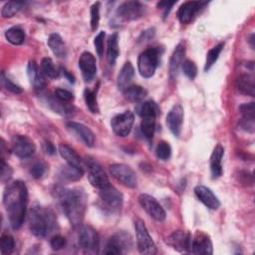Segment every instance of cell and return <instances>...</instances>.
Returning <instances> with one entry per match:
<instances>
[{
    "label": "cell",
    "instance_id": "6da1fadb",
    "mask_svg": "<svg viewBox=\"0 0 255 255\" xmlns=\"http://www.w3.org/2000/svg\"><path fill=\"white\" fill-rule=\"evenodd\" d=\"M3 204L11 227L19 229L24 222L27 212L28 189L26 184L21 180L9 183L3 192Z\"/></svg>",
    "mask_w": 255,
    "mask_h": 255
},
{
    "label": "cell",
    "instance_id": "7a4b0ae2",
    "mask_svg": "<svg viewBox=\"0 0 255 255\" xmlns=\"http://www.w3.org/2000/svg\"><path fill=\"white\" fill-rule=\"evenodd\" d=\"M59 204L74 227L82 224L87 209V194L82 188L58 187L55 190Z\"/></svg>",
    "mask_w": 255,
    "mask_h": 255
},
{
    "label": "cell",
    "instance_id": "3957f363",
    "mask_svg": "<svg viewBox=\"0 0 255 255\" xmlns=\"http://www.w3.org/2000/svg\"><path fill=\"white\" fill-rule=\"evenodd\" d=\"M28 226L34 236L45 238L57 228V218L51 208L33 205L28 213Z\"/></svg>",
    "mask_w": 255,
    "mask_h": 255
},
{
    "label": "cell",
    "instance_id": "277c9868",
    "mask_svg": "<svg viewBox=\"0 0 255 255\" xmlns=\"http://www.w3.org/2000/svg\"><path fill=\"white\" fill-rule=\"evenodd\" d=\"M159 60V51L156 48H148L141 52L137 59V69L141 77L150 78L153 76Z\"/></svg>",
    "mask_w": 255,
    "mask_h": 255
},
{
    "label": "cell",
    "instance_id": "5b68a950",
    "mask_svg": "<svg viewBox=\"0 0 255 255\" xmlns=\"http://www.w3.org/2000/svg\"><path fill=\"white\" fill-rule=\"evenodd\" d=\"M100 200L105 211L116 213L122 208L124 197L116 187L109 184L100 189Z\"/></svg>",
    "mask_w": 255,
    "mask_h": 255
},
{
    "label": "cell",
    "instance_id": "8992f818",
    "mask_svg": "<svg viewBox=\"0 0 255 255\" xmlns=\"http://www.w3.org/2000/svg\"><path fill=\"white\" fill-rule=\"evenodd\" d=\"M134 228L136 234V245L138 252L144 255H153L157 252L156 246L141 219H135Z\"/></svg>",
    "mask_w": 255,
    "mask_h": 255
},
{
    "label": "cell",
    "instance_id": "52a82bcc",
    "mask_svg": "<svg viewBox=\"0 0 255 255\" xmlns=\"http://www.w3.org/2000/svg\"><path fill=\"white\" fill-rule=\"evenodd\" d=\"M146 7L138 1H126L120 4L116 11V17L121 21H133L145 14Z\"/></svg>",
    "mask_w": 255,
    "mask_h": 255
},
{
    "label": "cell",
    "instance_id": "ba28073f",
    "mask_svg": "<svg viewBox=\"0 0 255 255\" xmlns=\"http://www.w3.org/2000/svg\"><path fill=\"white\" fill-rule=\"evenodd\" d=\"M132 247V240L126 231H118L107 242L104 253L106 254H123Z\"/></svg>",
    "mask_w": 255,
    "mask_h": 255
},
{
    "label": "cell",
    "instance_id": "9c48e42d",
    "mask_svg": "<svg viewBox=\"0 0 255 255\" xmlns=\"http://www.w3.org/2000/svg\"><path fill=\"white\" fill-rule=\"evenodd\" d=\"M85 165L88 171L89 181L94 187L102 189L110 184L106 171L97 160L89 157L86 159Z\"/></svg>",
    "mask_w": 255,
    "mask_h": 255
},
{
    "label": "cell",
    "instance_id": "30bf717a",
    "mask_svg": "<svg viewBox=\"0 0 255 255\" xmlns=\"http://www.w3.org/2000/svg\"><path fill=\"white\" fill-rule=\"evenodd\" d=\"M109 169L112 176L125 186L129 188H134L136 186V174L130 166L124 163H114L110 165Z\"/></svg>",
    "mask_w": 255,
    "mask_h": 255
},
{
    "label": "cell",
    "instance_id": "8fae6325",
    "mask_svg": "<svg viewBox=\"0 0 255 255\" xmlns=\"http://www.w3.org/2000/svg\"><path fill=\"white\" fill-rule=\"evenodd\" d=\"M138 202L142 209L155 221L161 222L165 219V210L153 196L146 193H142L138 196Z\"/></svg>",
    "mask_w": 255,
    "mask_h": 255
},
{
    "label": "cell",
    "instance_id": "7c38bea8",
    "mask_svg": "<svg viewBox=\"0 0 255 255\" xmlns=\"http://www.w3.org/2000/svg\"><path fill=\"white\" fill-rule=\"evenodd\" d=\"M134 121L133 114L129 111L118 114L111 120V127L113 131L119 136H127L132 128Z\"/></svg>",
    "mask_w": 255,
    "mask_h": 255
},
{
    "label": "cell",
    "instance_id": "4fadbf2b",
    "mask_svg": "<svg viewBox=\"0 0 255 255\" xmlns=\"http://www.w3.org/2000/svg\"><path fill=\"white\" fill-rule=\"evenodd\" d=\"M79 244L88 252H97L100 246L98 232L89 225H83L79 231Z\"/></svg>",
    "mask_w": 255,
    "mask_h": 255
},
{
    "label": "cell",
    "instance_id": "5bb4252c",
    "mask_svg": "<svg viewBox=\"0 0 255 255\" xmlns=\"http://www.w3.org/2000/svg\"><path fill=\"white\" fill-rule=\"evenodd\" d=\"M12 150L20 158L30 157L36 150L35 143L26 135L16 134L12 137Z\"/></svg>",
    "mask_w": 255,
    "mask_h": 255
},
{
    "label": "cell",
    "instance_id": "9a60e30c",
    "mask_svg": "<svg viewBox=\"0 0 255 255\" xmlns=\"http://www.w3.org/2000/svg\"><path fill=\"white\" fill-rule=\"evenodd\" d=\"M184 112L180 105H174L166 116V125L172 134L176 137L180 135L181 126L183 123Z\"/></svg>",
    "mask_w": 255,
    "mask_h": 255
},
{
    "label": "cell",
    "instance_id": "2e32d148",
    "mask_svg": "<svg viewBox=\"0 0 255 255\" xmlns=\"http://www.w3.org/2000/svg\"><path fill=\"white\" fill-rule=\"evenodd\" d=\"M79 68L86 82H91L97 73L96 58L90 52H84L79 58Z\"/></svg>",
    "mask_w": 255,
    "mask_h": 255
},
{
    "label": "cell",
    "instance_id": "e0dca14e",
    "mask_svg": "<svg viewBox=\"0 0 255 255\" xmlns=\"http://www.w3.org/2000/svg\"><path fill=\"white\" fill-rule=\"evenodd\" d=\"M192 237L189 233L176 230L167 237V244L179 252H190Z\"/></svg>",
    "mask_w": 255,
    "mask_h": 255
},
{
    "label": "cell",
    "instance_id": "ac0fdd59",
    "mask_svg": "<svg viewBox=\"0 0 255 255\" xmlns=\"http://www.w3.org/2000/svg\"><path fill=\"white\" fill-rule=\"evenodd\" d=\"M206 2L187 1L184 2L177 11V18L182 24H188L194 18L195 14L204 6Z\"/></svg>",
    "mask_w": 255,
    "mask_h": 255
},
{
    "label": "cell",
    "instance_id": "d6986e66",
    "mask_svg": "<svg viewBox=\"0 0 255 255\" xmlns=\"http://www.w3.org/2000/svg\"><path fill=\"white\" fill-rule=\"evenodd\" d=\"M27 75H28L31 85L33 86V88L36 92H41L46 88V86H47L46 77L43 74L42 70L39 69V67L35 61H30L28 63Z\"/></svg>",
    "mask_w": 255,
    "mask_h": 255
},
{
    "label": "cell",
    "instance_id": "ffe728a7",
    "mask_svg": "<svg viewBox=\"0 0 255 255\" xmlns=\"http://www.w3.org/2000/svg\"><path fill=\"white\" fill-rule=\"evenodd\" d=\"M190 252L200 255L212 254L213 247L210 238L203 232H197L191 240Z\"/></svg>",
    "mask_w": 255,
    "mask_h": 255
},
{
    "label": "cell",
    "instance_id": "44dd1931",
    "mask_svg": "<svg viewBox=\"0 0 255 255\" xmlns=\"http://www.w3.org/2000/svg\"><path fill=\"white\" fill-rule=\"evenodd\" d=\"M194 193L199 201H201L207 208L216 210L220 206V201L218 197L213 193L210 188L204 185H197L194 188Z\"/></svg>",
    "mask_w": 255,
    "mask_h": 255
},
{
    "label": "cell",
    "instance_id": "7402d4cb",
    "mask_svg": "<svg viewBox=\"0 0 255 255\" xmlns=\"http://www.w3.org/2000/svg\"><path fill=\"white\" fill-rule=\"evenodd\" d=\"M67 128L73 133H75L79 138L83 140V142L88 146H93L95 143V134L94 132L85 125L76 123V122H69L67 123Z\"/></svg>",
    "mask_w": 255,
    "mask_h": 255
},
{
    "label": "cell",
    "instance_id": "603a6c76",
    "mask_svg": "<svg viewBox=\"0 0 255 255\" xmlns=\"http://www.w3.org/2000/svg\"><path fill=\"white\" fill-rule=\"evenodd\" d=\"M184 55H185V47L183 44H178L171 57H170V60H169V69H168V72H169V78L171 81L175 80L177 74H178V71H179V68L181 67V64L182 62L184 61Z\"/></svg>",
    "mask_w": 255,
    "mask_h": 255
},
{
    "label": "cell",
    "instance_id": "cb8c5ba5",
    "mask_svg": "<svg viewBox=\"0 0 255 255\" xmlns=\"http://www.w3.org/2000/svg\"><path fill=\"white\" fill-rule=\"evenodd\" d=\"M224 155V147L221 144H217L210 156V172L212 178H218L223 173L222 157Z\"/></svg>",
    "mask_w": 255,
    "mask_h": 255
},
{
    "label": "cell",
    "instance_id": "d4e9b609",
    "mask_svg": "<svg viewBox=\"0 0 255 255\" xmlns=\"http://www.w3.org/2000/svg\"><path fill=\"white\" fill-rule=\"evenodd\" d=\"M58 151L68 164L73 165L78 168H81V169H84V164H83L82 158L77 153V151L74 148H72L70 145H68L66 143H60L58 146Z\"/></svg>",
    "mask_w": 255,
    "mask_h": 255
},
{
    "label": "cell",
    "instance_id": "484cf974",
    "mask_svg": "<svg viewBox=\"0 0 255 255\" xmlns=\"http://www.w3.org/2000/svg\"><path fill=\"white\" fill-rule=\"evenodd\" d=\"M237 90L246 96L254 97L255 95V82L251 74H242L236 79Z\"/></svg>",
    "mask_w": 255,
    "mask_h": 255
},
{
    "label": "cell",
    "instance_id": "4316f807",
    "mask_svg": "<svg viewBox=\"0 0 255 255\" xmlns=\"http://www.w3.org/2000/svg\"><path fill=\"white\" fill-rule=\"evenodd\" d=\"M133 75H134V69L131 63L130 62L125 63L117 78V85L119 90L124 92L129 86Z\"/></svg>",
    "mask_w": 255,
    "mask_h": 255
},
{
    "label": "cell",
    "instance_id": "83f0119b",
    "mask_svg": "<svg viewBox=\"0 0 255 255\" xmlns=\"http://www.w3.org/2000/svg\"><path fill=\"white\" fill-rule=\"evenodd\" d=\"M48 46L50 47L53 54L58 58H66L67 56V47L63 39L59 34L53 33L48 38Z\"/></svg>",
    "mask_w": 255,
    "mask_h": 255
},
{
    "label": "cell",
    "instance_id": "f1b7e54d",
    "mask_svg": "<svg viewBox=\"0 0 255 255\" xmlns=\"http://www.w3.org/2000/svg\"><path fill=\"white\" fill-rule=\"evenodd\" d=\"M135 112L140 118H156L160 110L157 106V104L153 101H145L140 104H138L135 107Z\"/></svg>",
    "mask_w": 255,
    "mask_h": 255
},
{
    "label": "cell",
    "instance_id": "f546056e",
    "mask_svg": "<svg viewBox=\"0 0 255 255\" xmlns=\"http://www.w3.org/2000/svg\"><path fill=\"white\" fill-rule=\"evenodd\" d=\"M48 106L55 112L62 116H71L74 112V107L71 103H66L58 98H56L54 95L47 98Z\"/></svg>",
    "mask_w": 255,
    "mask_h": 255
},
{
    "label": "cell",
    "instance_id": "4dcf8cb0",
    "mask_svg": "<svg viewBox=\"0 0 255 255\" xmlns=\"http://www.w3.org/2000/svg\"><path fill=\"white\" fill-rule=\"evenodd\" d=\"M119 34L113 33L107 42V58L111 65H114L119 57Z\"/></svg>",
    "mask_w": 255,
    "mask_h": 255
},
{
    "label": "cell",
    "instance_id": "1f68e13d",
    "mask_svg": "<svg viewBox=\"0 0 255 255\" xmlns=\"http://www.w3.org/2000/svg\"><path fill=\"white\" fill-rule=\"evenodd\" d=\"M124 95L127 100L133 103H138L146 97L147 92L138 85H130L124 91Z\"/></svg>",
    "mask_w": 255,
    "mask_h": 255
},
{
    "label": "cell",
    "instance_id": "d6a6232c",
    "mask_svg": "<svg viewBox=\"0 0 255 255\" xmlns=\"http://www.w3.org/2000/svg\"><path fill=\"white\" fill-rule=\"evenodd\" d=\"M84 174V169L75 167L73 165L67 164L65 166H62L59 172L60 177L63 180H67V181H76L79 180Z\"/></svg>",
    "mask_w": 255,
    "mask_h": 255
},
{
    "label": "cell",
    "instance_id": "836d02e7",
    "mask_svg": "<svg viewBox=\"0 0 255 255\" xmlns=\"http://www.w3.org/2000/svg\"><path fill=\"white\" fill-rule=\"evenodd\" d=\"M5 37L7 41L13 45H22L25 41L24 30L18 26L9 28L5 32Z\"/></svg>",
    "mask_w": 255,
    "mask_h": 255
},
{
    "label": "cell",
    "instance_id": "e575fe53",
    "mask_svg": "<svg viewBox=\"0 0 255 255\" xmlns=\"http://www.w3.org/2000/svg\"><path fill=\"white\" fill-rule=\"evenodd\" d=\"M41 70L45 77L50 78V79H56L60 75V70L55 66L54 62L52 61L51 58H43L41 61Z\"/></svg>",
    "mask_w": 255,
    "mask_h": 255
},
{
    "label": "cell",
    "instance_id": "d590c367",
    "mask_svg": "<svg viewBox=\"0 0 255 255\" xmlns=\"http://www.w3.org/2000/svg\"><path fill=\"white\" fill-rule=\"evenodd\" d=\"M224 44L223 43H219L216 46H214L213 48H211L207 54H206V61H205V65H204V71L207 72L210 70V68L215 64V62L217 61L221 51L223 50Z\"/></svg>",
    "mask_w": 255,
    "mask_h": 255
},
{
    "label": "cell",
    "instance_id": "8d00e7d4",
    "mask_svg": "<svg viewBox=\"0 0 255 255\" xmlns=\"http://www.w3.org/2000/svg\"><path fill=\"white\" fill-rule=\"evenodd\" d=\"M24 6L23 2L19 1H8L4 4L1 10V15L3 18H11L16 15Z\"/></svg>",
    "mask_w": 255,
    "mask_h": 255
},
{
    "label": "cell",
    "instance_id": "74e56055",
    "mask_svg": "<svg viewBox=\"0 0 255 255\" xmlns=\"http://www.w3.org/2000/svg\"><path fill=\"white\" fill-rule=\"evenodd\" d=\"M140 129L144 137L150 140L155 131V118H143L140 123Z\"/></svg>",
    "mask_w": 255,
    "mask_h": 255
},
{
    "label": "cell",
    "instance_id": "f35d334b",
    "mask_svg": "<svg viewBox=\"0 0 255 255\" xmlns=\"http://www.w3.org/2000/svg\"><path fill=\"white\" fill-rule=\"evenodd\" d=\"M84 98L86 105L88 109L93 113L97 114L99 113V106H98V100H97V92L96 90H90L86 89L84 91Z\"/></svg>",
    "mask_w": 255,
    "mask_h": 255
},
{
    "label": "cell",
    "instance_id": "ab89813d",
    "mask_svg": "<svg viewBox=\"0 0 255 255\" xmlns=\"http://www.w3.org/2000/svg\"><path fill=\"white\" fill-rule=\"evenodd\" d=\"M156 156L161 160H167L171 155V147L167 141L161 140L157 143L155 148Z\"/></svg>",
    "mask_w": 255,
    "mask_h": 255
},
{
    "label": "cell",
    "instance_id": "60d3db41",
    "mask_svg": "<svg viewBox=\"0 0 255 255\" xmlns=\"http://www.w3.org/2000/svg\"><path fill=\"white\" fill-rule=\"evenodd\" d=\"M15 248V241L11 235H3L0 242V250L2 254H11Z\"/></svg>",
    "mask_w": 255,
    "mask_h": 255
},
{
    "label": "cell",
    "instance_id": "b9f144b4",
    "mask_svg": "<svg viewBox=\"0 0 255 255\" xmlns=\"http://www.w3.org/2000/svg\"><path fill=\"white\" fill-rule=\"evenodd\" d=\"M48 169L47 164L42 161V160H38L36 161L30 168V174L32 177H34L35 179H39L41 177H43V175L46 173Z\"/></svg>",
    "mask_w": 255,
    "mask_h": 255
},
{
    "label": "cell",
    "instance_id": "7bdbcfd3",
    "mask_svg": "<svg viewBox=\"0 0 255 255\" xmlns=\"http://www.w3.org/2000/svg\"><path fill=\"white\" fill-rule=\"evenodd\" d=\"M181 69L184 75L190 80H193L197 75V67L195 63L191 60H184L181 64Z\"/></svg>",
    "mask_w": 255,
    "mask_h": 255
},
{
    "label": "cell",
    "instance_id": "ee69618b",
    "mask_svg": "<svg viewBox=\"0 0 255 255\" xmlns=\"http://www.w3.org/2000/svg\"><path fill=\"white\" fill-rule=\"evenodd\" d=\"M100 8H101V3L100 2H95L90 9L91 13V28L93 31H96L99 27V22H100Z\"/></svg>",
    "mask_w": 255,
    "mask_h": 255
},
{
    "label": "cell",
    "instance_id": "f6af8a7d",
    "mask_svg": "<svg viewBox=\"0 0 255 255\" xmlns=\"http://www.w3.org/2000/svg\"><path fill=\"white\" fill-rule=\"evenodd\" d=\"M1 83H2V86L9 92L11 93H14V94H21L23 92L22 88L15 84L14 82H12L9 78H7L4 74V72L1 73Z\"/></svg>",
    "mask_w": 255,
    "mask_h": 255
},
{
    "label": "cell",
    "instance_id": "bcb514c9",
    "mask_svg": "<svg viewBox=\"0 0 255 255\" xmlns=\"http://www.w3.org/2000/svg\"><path fill=\"white\" fill-rule=\"evenodd\" d=\"M105 37H106V33L104 31H101V32L98 33V35L94 39V45H95V48H96V52H97V54L100 58H102L103 55H104Z\"/></svg>",
    "mask_w": 255,
    "mask_h": 255
},
{
    "label": "cell",
    "instance_id": "7dc6e473",
    "mask_svg": "<svg viewBox=\"0 0 255 255\" xmlns=\"http://www.w3.org/2000/svg\"><path fill=\"white\" fill-rule=\"evenodd\" d=\"M239 127L243 130L253 133L254 128H255V119L253 118H244L242 117L239 121Z\"/></svg>",
    "mask_w": 255,
    "mask_h": 255
},
{
    "label": "cell",
    "instance_id": "c3c4849f",
    "mask_svg": "<svg viewBox=\"0 0 255 255\" xmlns=\"http://www.w3.org/2000/svg\"><path fill=\"white\" fill-rule=\"evenodd\" d=\"M239 111L244 118H253L255 119V107L254 103H245L239 107Z\"/></svg>",
    "mask_w": 255,
    "mask_h": 255
},
{
    "label": "cell",
    "instance_id": "681fc988",
    "mask_svg": "<svg viewBox=\"0 0 255 255\" xmlns=\"http://www.w3.org/2000/svg\"><path fill=\"white\" fill-rule=\"evenodd\" d=\"M13 174L12 167L5 162L4 158H2V165H1V182L6 183L10 180Z\"/></svg>",
    "mask_w": 255,
    "mask_h": 255
},
{
    "label": "cell",
    "instance_id": "f907efd6",
    "mask_svg": "<svg viewBox=\"0 0 255 255\" xmlns=\"http://www.w3.org/2000/svg\"><path fill=\"white\" fill-rule=\"evenodd\" d=\"M54 96L66 103H71L74 100V95L70 91L65 89H56L54 92Z\"/></svg>",
    "mask_w": 255,
    "mask_h": 255
},
{
    "label": "cell",
    "instance_id": "816d5d0a",
    "mask_svg": "<svg viewBox=\"0 0 255 255\" xmlns=\"http://www.w3.org/2000/svg\"><path fill=\"white\" fill-rule=\"evenodd\" d=\"M50 245L54 250H60L65 247L66 239L61 235H55L50 240Z\"/></svg>",
    "mask_w": 255,
    "mask_h": 255
},
{
    "label": "cell",
    "instance_id": "f5cc1de1",
    "mask_svg": "<svg viewBox=\"0 0 255 255\" xmlns=\"http://www.w3.org/2000/svg\"><path fill=\"white\" fill-rule=\"evenodd\" d=\"M175 3H176L175 1H171V2H169V1H161V2L157 3V7H158V8H162V9L164 10V13H163L164 18L168 15V13H169L171 7H172Z\"/></svg>",
    "mask_w": 255,
    "mask_h": 255
},
{
    "label": "cell",
    "instance_id": "db71d44e",
    "mask_svg": "<svg viewBox=\"0 0 255 255\" xmlns=\"http://www.w3.org/2000/svg\"><path fill=\"white\" fill-rule=\"evenodd\" d=\"M44 149L48 154H54L56 152V148L51 141H46L44 143Z\"/></svg>",
    "mask_w": 255,
    "mask_h": 255
},
{
    "label": "cell",
    "instance_id": "11a10c76",
    "mask_svg": "<svg viewBox=\"0 0 255 255\" xmlns=\"http://www.w3.org/2000/svg\"><path fill=\"white\" fill-rule=\"evenodd\" d=\"M153 35H154V29H148L141 34V37H142V40H149L150 38L153 37Z\"/></svg>",
    "mask_w": 255,
    "mask_h": 255
},
{
    "label": "cell",
    "instance_id": "9f6ffc18",
    "mask_svg": "<svg viewBox=\"0 0 255 255\" xmlns=\"http://www.w3.org/2000/svg\"><path fill=\"white\" fill-rule=\"evenodd\" d=\"M62 72H63V74L65 75V77L69 80L70 83H74V82H75V77H74L69 71H67L66 69H63V68H62Z\"/></svg>",
    "mask_w": 255,
    "mask_h": 255
}]
</instances>
